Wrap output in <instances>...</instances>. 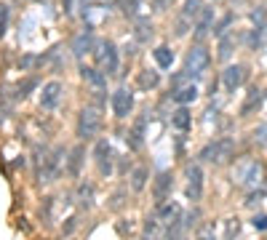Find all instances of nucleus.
Instances as JSON below:
<instances>
[{
    "label": "nucleus",
    "mask_w": 267,
    "mask_h": 240,
    "mask_svg": "<svg viewBox=\"0 0 267 240\" xmlns=\"http://www.w3.org/2000/svg\"><path fill=\"white\" fill-rule=\"evenodd\" d=\"M254 139H257L262 147H267V126H259L257 131H254Z\"/></svg>",
    "instance_id": "58836bf2"
},
{
    "label": "nucleus",
    "mask_w": 267,
    "mask_h": 240,
    "mask_svg": "<svg viewBox=\"0 0 267 240\" xmlns=\"http://www.w3.org/2000/svg\"><path fill=\"white\" fill-rule=\"evenodd\" d=\"M147 176H150L147 168H144V165H136L134 171H131V176H129V179H131V189H134V192H142L144 184H147Z\"/></svg>",
    "instance_id": "bb28decb"
},
{
    "label": "nucleus",
    "mask_w": 267,
    "mask_h": 240,
    "mask_svg": "<svg viewBox=\"0 0 267 240\" xmlns=\"http://www.w3.org/2000/svg\"><path fill=\"white\" fill-rule=\"evenodd\" d=\"M230 24H233V14H227L222 21H219L216 24V27H214V35H216V38H222V35L227 32V27H230Z\"/></svg>",
    "instance_id": "f704fd0d"
},
{
    "label": "nucleus",
    "mask_w": 267,
    "mask_h": 240,
    "mask_svg": "<svg viewBox=\"0 0 267 240\" xmlns=\"http://www.w3.org/2000/svg\"><path fill=\"white\" fill-rule=\"evenodd\" d=\"M83 155H86L83 144H78V147L69 152V158H67V171H69V176H80V163H83Z\"/></svg>",
    "instance_id": "4be33fe9"
},
{
    "label": "nucleus",
    "mask_w": 267,
    "mask_h": 240,
    "mask_svg": "<svg viewBox=\"0 0 267 240\" xmlns=\"http://www.w3.org/2000/svg\"><path fill=\"white\" fill-rule=\"evenodd\" d=\"M69 51H72L75 56H86V54L94 51V30H91V24H88V27L80 32V35H75V38H72Z\"/></svg>",
    "instance_id": "f8f14e48"
},
{
    "label": "nucleus",
    "mask_w": 267,
    "mask_h": 240,
    "mask_svg": "<svg viewBox=\"0 0 267 240\" xmlns=\"http://www.w3.org/2000/svg\"><path fill=\"white\" fill-rule=\"evenodd\" d=\"M75 198H78V206H80V208H83V211H91V208H94V184L80 182Z\"/></svg>",
    "instance_id": "a211bd4d"
},
{
    "label": "nucleus",
    "mask_w": 267,
    "mask_h": 240,
    "mask_svg": "<svg viewBox=\"0 0 267 240\" xmlns=\"http://www.w3.org/2000/svg\"><path fill=\"white\" fill-rule=\"evenodd\" d=\"M78 230V219H75V216H69V219L62 224V235H72Z\"/></svg>",
    "instance_id": "4c0bfd02"
},
{
    "label": "nucleus",
    "mask_w": 267,
    "mask_h": 240,
    "mask_svg": "<svg viewBox=\"0 0 267 240\" xmlns=\"http://www.w3.org/2000/svg\"><path fill=\"white\" fill-rule=\"evenodd\" d=\"M190 27H192V21H190V19H184V16L179 14L177 24H174V35H177V38H184V35L190 32Z\"/></svg>",
    "instance_id": "7c9ffc66"
},
{
    "label": "nucleus",
    "mask_w": 267,
    "mask_h": 240,
    "mask_svg": "<svg viewBox=\"0 0 267 240\" xmlns=\"http://www.w3.org/2000/svg\"><path fill=\"white\" fill-rule=\"evenodd\" d=\"M190 123H192V115H190L187 107H179V110L171 112V126L177 128V131H187Z\"/></svg>",
    "instance_id": "aec40b11"
},
{
    "label": "nucleus",
    "mask_w": 267,
    "mask_h": 240,
    "mask_svg": "<svg viewBox=\"0 0 267 240\" xmlns=\"http://www.w3.org/2000/svg\"><path fill=\"white\" fill-rule=\"evenodd\" d=\"M8 19H11V11H8V6H6V3H0V38H6Z\"/></svg>",
    "instance_id": "72a5a7b5"
},
{
    "label": "nucleus",
    "mask_w": 267,
    "mask_h": 240,
    "mask_svg": "<svg viewBox=\"0 0 267 240\" xmlns=\"http://www.w3.org/2000/svg\"><path fill=\"white\" fill-rule=\"evenodd\" d=\"M238 230H240L238 219H230V222H227V232H225V240H233V237L238 235Z\"/></svg>",
    "instance_id": "e433bc0d"
},
{
    "label": "nucleus",
    "mask_w": 267,
    "mask_h": 240,
    "mask_svg": "<svg viewBox=\"0 0 267 240\" xmlns=\"http://www.w3.org/2000/svg\"><path fill=\"white\" fill-rule=\"evenodd\" d=\"M203 195V168L198 163L187 165V198L195 203Z\"/></svg>",
    "instance_id": "6e6552de"
},
{
    "label": "nucleus",
    "mask_w": 267,
    "mask_h": 240,
    "mask_svg": "<svg viewBox=\"0 0 267 240\" xmlns=\"http://www.w3.org/2000/svg\"><path fill=\"white\" fill-rule=\"evenodd\" d=\"M131 110H134V93H131V88L120 86L112 93V112H115V117L123 120V117H129Z\"/></svg>",
    "instance_id": "423d86ee"
},
{
    "label": "nucleus",
    "mask_w": 267,
    "mask_h": 240,
    "mask_svg": "<svg viewBox=\"0 0 267 240\" xmlns=\"http://www.w3.org/2000/svg\"><path fill=\"white\" fill-rule=\"evenodd\" d=\"M129 230H131V224H126V222H120V224H118V232H120V235H126Z\"/></svg>",
    "instance_id": "37998d69"
},
{
    "label": "nucleus",
    "mask_w": 267,
    "mask_h": 240,
    "mask_svg": "<svg viewBox=\"0 0 267 240\" xmlns=\"http://www.w3.org/2000/svg\"><path fill=\"white\" fill-rule=\"evenodd\" d=\"M259 104H262V93H259L257 88H251V91H249V96H246V102H243V107H240V115L246 117L251 110H257Z\"/></svg>",
    "instance_id": "cd10ccee"
},
{
    "label": "nucleus",
    "mask_w": 267,
    "mask_h": 240,
    "mask_svg": "<svg viewBox=\"0 0 267 240\" xmlns=\"http://www.w3.org/2000/svg\"><path fill=\"white\" fill-rule=\"evenodd\" d=\"M30 88H35V78H30L27 83H25V86H19V96H27V91Z\"/></svg>",
    "instance_id": "a19ab883"
},
{
    "label": "nucleus",
    "mask_w": 267,
    "mask_h": 240,
    "mask_svg": "<svg viewBox=\"0 0 267 240\" xmlns=\"http://www.w3.org/2000/svg\"><path fill=\"white\" fill-rule=\"evenodd\" d=\"M208 64H211V56H208V51L198 43V45H192L187 56H184V72H187L190 78H203V72L208 69Z\"/></svg>",
    "instance_id": "f03ea898"
},
{
    "label": "nucleus",
    "mask_w": 267,
    "mask_h": 240,
    "mask_svg": "<svg viewBox=\"0 0 267 240\" xmlns=\"http://www.w3.org/2000/svg\"><path fill=\"white\" fill-rule=\"evenodd\" d=\"M254 230H259V232H264L267 230V216H254Z\"/></svg>",
    "instance_id": "ea45409f"
},
{
    "label": "nucleus",
    "mask_w": 267,
    "mask_h": 240,
    "mask_svg": "<svg viewBox=\"0 0 267 240\" xmlns=\"http://www.w3.org/2000/svg\"><path fill=\"white\" fill-rule=\"evenodd\" d=\"M80 78H83L88 86H94L96 91H104L107 88V75H104V72L99 69V67H80Z\"/></svg>",
    "instance_id": "2eb2a0df"
},
{
    "label": "nucleus",
    "mask_w": 267,
    "mask_h": 240,
    "mask_svg": "<svg viewBox=\"0 0 267 240\" xmlns=\"http://www.w3.org/2000/svg\"><path fill=\"white\" fill-rule=\"evenodd\" d=\"M99 128H102V115L94 110V107H86L78 117V136L83 141H88L99 134Z\"/></svg>",
    "instance_id": "20e7f679"
},
{
    "label": "nucleus",
    "mask_w": 267,
    "mask_h": 240,
    "mask_svg": "<svg viewBox=\"0 0 267 240\" xmlns=\"http://www.w3.org/2000/svg\"><path fill=\"white\" fill-rule=\"evenodd\" d=\"M251 21L257 24V27H267V14L262 8H257V11H251Z\"/></svg>",
    "instance_id": "c9c22d12"
},
{
    "label": "nucleus",
    "mask_w": 267,
    "mask_h": 240,
    "mask_svg": "<svg viewBox=\"0 0 267 240\" xmlns=\"http://www.w3.org/2000/svg\"><path fill=\"white\" fill-rule=\"evenodd\" d=\"M171 189H174V176L168 171H160L155 176V184H153V198H155V206H163V203L168 200L171 195Z\"/></svg>",
    "instance_id": "1a4fd4ad"
},
{
    "label": "nucleus",
    "mask_w": 267,
    "mask_h": 240,
    "mask_svg": "<svg viewBox=\"0 0 267 240\" xmlns=\"http://www.w3.org/2000/svg\"><path fill=\"white\" fill-rule=\"evenodd\" d=\"M62 6H64V14H72V0H62Z\"/></svg>",
    "instance_id": "c03bdc74"
},
{
    "label": "nucleus",
    "mask_w": 267,
    "mask_h": 240,
    "mask_svg": "<svg viewBox=\"0 0 267 240\" xmlns=\"http://www.w3.org/2000/svg\"><path fill=\"white\" fill-rule=\"evenodd\" d=\"M214 237H216L214 222H206V224H198V227H195V240H214Z\"/></svg>",
    "instance_id": "c756f323"
},
{
    "label": "nucleus",
    "mask_w": 267,
    "mask_h": 240,
    "mask_svg": "<svg viewBox=\"0 0 267 240\" xmlns=\"http://www.w3.org/2000/svg\"><path fill=\"white\" fill-rule=\"evenodd\" d=\"M233 3H243V0H233Z\"/></svg>",
    "instance_id": "a18cd8bd"
},
{
    "label": "nucleus",
    "mask_w": 267,
    "mask_h": 240,
    "mask_svg": "<svg viewBox=\"0 0 267 240\" xmlns=\"http://www.w3.org/2000/svg\"><path fill=\"white\" fill-rule=\"evenodd\" d=\"M160 222L158 219V213L153 216H147V222H144V232H142V240H160Z\"/></svg>",
    "instance_id": "5701e85b"
},
{
    "label": "nucleus",
    "mask_w": 267,
    "mask_h": 240,
    "mask_svg": "<svg viewBox=\"0 0 267 240\" xmlns=\"http://www.w3.org/2000/svg\"><path fill=\"white\" fill-rule=\"evenodd\" d=\"M153 56H155V64L160 67V69H168L171 64H174V51L168 45H158L155 51H153Z\"/></svg>",
    "instance_id": "393cba45"
},
{
    "label": "nucleus",
    "mask_w": 267,
    "mask_h": 240,
    "mask_svg": "<svg viewBox=\"0 0 267 240\" xmlns=\"http://www.w3.org/2000/svg\"><path fill=\"white\" fill-rule=\"evenodd\" d=\"M62 93H64V86L59 80L45 83L43 91H40V107H43V110H56V104L62 102Z\"/></svg>",
    "instance_id": "0eeeda50"
},
{
    "label": "nucleus",
    "mask_w": 267,
    "mask_h": 240,
    "mask_svg": "<svg viewBox=\"0 0 267 240\" xmlns=\"http://www.w3.org/2000/svg\"><path fill=\"white\" fill-rule=\"evenodd\" d=\"M171 99L179 107H187V104H192L195 99H198V86H195V83H182V86H177L171 91Z\"/></svg>",
    "instance_id": "4468645a"
},
{
    "label": "nucleus",
    "mask_w": 267,
    "mask_h": 240,
    "mask_svg": "<svg viewBox=\"0 0 267 240\" xmlns=\"http://www.w3.org/2000/svg\"><path fill=\"white\" fill-rule=\"evenodd\" d=\"M203 11V0H184V6H182V16L184 19H198V14Z\"/></svg>",
    "instance_id": "c85d7f7f"
},
{
    "label": "nucleus",
    "mask_w": 267,
    "mask_h": 240,
    "mask_svg": "<svg viewBox=\"0 0 267 240\" xmlns=\"http://www.w3.org/2000/svg\"><path fill=\"white\" fill-rule=\"evenodd\" d=\"M262 174H264L262 163H259V160H251V163H246V165L238 171V182L246 184V187H257V184L262 182Z\"/></svg>",
    "instance_id": "9b49d317"
},
{
    "label": "nucleus",
    "mask_w": 267,
    "mask_h": 240,
    "mask_svg": "<svg viewBox=\"0 0 267 240\" xmlns=\"http://www.w3.org/2000/svg\"><path fill=\"white\" fill-rule=\"evenodd\" d=\"M62 163H64V150L62 147L54 150V152H48V155L43 152V163H40V171H38L40 182H54V179L59 176Z\"/></svg>",
    "instance_id": "39448f33"
},
{
    "label": "nucleus",
    "mask_w": 267,
    "mask_h": 240,
    "mask_svg": "<svg viewBox=\"0 0 267 240\" xmlns=\"http://www.w3.org/2000/svg\"><path fill=\"white\" fill-rule=\"evenodd\" d=\"M123 198H126V189H123V187H120V189H115V192H112V198H110V208H112V211H120V208H123V203H126Z\"/></svg>",
    "instance_id": "473e14b6"
},
{
    "label": "nucleus",
    "mask_w": 267,
    "mask_h": 240,
    "mask_svg": "<svg viewBox=\"0 0 267 240\" xmlns=\"http://www.w3.org/2000/svg\"><path fill=\"white\" fill-rule=\"evenodd\" d=\"M179 213H182V208L177 206V203H163V206H158V219L163 222V224L174 222Z\"/></svg>",
    "instance_id": "a878e982"
},
{
    "label": "nucleus",
    "mask_w": 267,
    "mask_h": 240,
    "mask_svg": "<svg viewBox=\"0 0 267 240\" xmlns=\"http://www.w3.org/2000/svg\"><path fill=\"white\" fill-rule=\"evenodd\" d=\"M158 83H160V75L153 69H144V72H139V78H136V86L142 88V91H150V88H158Z\"/></svg>",
    "instance_id": "b1692460"
},
{
    "label": "nucleus",
    "mask_w": 267,
    "mask_h": 240,
    "mask_svg": "<svg viewBox=\"0 0 267 240\" xmlns=\"http://www.w3.org/2000/svg\"><path fill=\"white\" fill-rule=\"evenodd\" d=\"M94 59H96V67L104 75H115V72H118V45L115 43L102 40L99 45H94Z\"/></svg>",
    "instance_id": "f257e3e1"
},
{
    "label": "nucleus",
    "mask_w": 267,
    "mask_h": 240,
    "mask_svg": "<svg viewBox=\"0 0 267 240\" xmlns=\"http://www.w3.org/2000/svg\"><path fill=\"white\" fill-rule=\"evenodd\" d=\"M134 38H136L139 45H147L150 40H153V24H150V19H139V21H136Z\"/></svg>",
    "instance_id": "412c9836"
},
{
    "label": "nucleus",
    "mask_w": 267,
    "mask_h": 240,
    "mask_svg": "<svg viewBox=\"0 0 267 240\" xmlns=\"http://www.w3.org/2000/svg\"><path fill=\"white\" fill-rule=\"evenodd\" d=\"M94 158H96V165H99V174H102V176H110V174H112V147H110L107 139L96 141Z\"/></svg>",
    "instance_id": "9d476101"
},
{
    "label": "nucleus",
    "mask_w": 267,
    "mask_h": 240,
    "mask_svg": "<svg viewBox=\"0 0 267 240\" xmlns=\"http://www.w3.org/2000/svg\"><path fill=\"white\" fill-rule=\"evenodd\" d=\"M184 235H187V219H184V213H179L174 222L166 224V237L168 240H184Z\"/></svg>",
    "instance_id": "6ab92c4d"
},
{
    "label": "nucleus",
    "mask_w": 267,
    "mask_h": 240,
    "mask_svg": "<svg viewBox=\"0 0 267 240\" xmlns=\"http://www.w3.org/2000/svg\"><path fill=\"white\" fill-rule=\"evenodd\" d=\"M171 3H174V0H155V11H166Z\"/></svg>",
    "instance_id": "79ce46f5"
},
{
    "label": "nucleus",
    "mask_w": 267,
    "mask_h": 240,
    "mask_svg": "<svg viewBox=\"0 0 267 240\" xmlns=\"http://www.w3.org/2000/svg\"><path fill=\"white\" fill-rule=\"evenodd\" d=\"M144 128H147V117H139L134 128L129 131V136H126V144L136 152V150H142V144H144Z\"/></svg>",
    "instance_id": "f3484780"
},
{
    "label": "nucleus",
    "mask_w": 267,
    "mask_h": 240,
    "mask_svg": "<svg viewBox=\"0 0 267 240\" xmlns=\"http://www.w3.org/2000/svg\"><path fill=\"white\" fill-rule=\"evenodd\" d=\"M233 150H235V141L230 139V136L216 139V141L206 144V147L201 150V160L203 163H225L230 155H233Z\"/></svg>",
    "instance_id": "7ed1b4c3"
},
{
    "label": "nucleus",
    "mask_w": 267,
    "mask_h": 240,
    "mask_svg": "<svg viewBox=\"0 0 267 240\" xmlns=\"http://www.w3.org/2000/svg\"><path fill=\"white\" fill-rule=\"evenodd\" d=\"M214 27V8H203L201 14H198V21H195V40H203L208 32H211Z\"/></svg>",
    "instance_id": "dca6fc26"
},
{
    "label": "nucleus",
    "mask_w": 267,
    "mask_h": 240,
    "mask_svg": "<svg viewBox=\"0 0 267 240\" xmlns=\"http://www.w3.org/2000/svg\"><path fill=\"white\" fill-rule=\"evenodd\" d=\"M230 54H233V38L222 35L219 38V59H230Z\"/></svg>",
    "instance_id": "2f4dec72"
},
{
    "label": "nucleus",
    "mask_w": 267,
    "mask_h": 240,
    "mask_svg": "<svg viewBox=\"0 0 267 240\" xmlns=\"http://www.w3.org/2000/svg\"><path fill=\"white\" fill-rule=\"evenodd\" d=\"M243 78H246V69H243L240 64H230L225 72H222V83H225V88L230 93H235L240 86H243Z\"/></svg>",
    "instance_id": "ddd939ff"
}]
</instances>
